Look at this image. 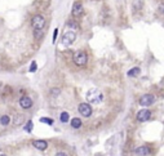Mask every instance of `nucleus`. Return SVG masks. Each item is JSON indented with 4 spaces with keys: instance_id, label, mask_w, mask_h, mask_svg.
<instances>
[{
    "instance_id": "obj_1",
    "label": "nucleus",
    "mask_w": 164,
    "mask_h": 156,
    "mask_svg": "<svg viewBox=\"0 0 164 156\" xmlns=\"http://www.w3.org/2000/svg\"><path fill=\"white\" fill-rule=\"evenodd\" d=\"M31 25H32V29H34L35 31H41L44 25H45V19H44V17L41 14H36L32 17Z\"/></svg>"
},
{
    "instance_id": "obj_2",
    "label": "nucleus",
    "mask_w": 164,
    "mask_h": 156,
    "mask_svg": "<svg viewBox=\"0 0 164 156\" xmlns=\"http://www.w3.org/2000/svg\"><path fill=\"white\" fill-rule=\"evenodd\" d=\"M87 61H88V57H87V53L85 52L79 51L74 54V62L76 66H84L85 63H87Z\"/></svg>"
},
{
    "instance_id": "obj_3",
    "label": "nucleus",
    "mask_w": 164,
    "mask_h": 156,
    "mask_svg": "<svg viewBox=\"0 0 164 156\" xmlns=\"http://www.w3.org/2000/svg\"><path fill=\"white\" fill-rule=\"evenodd\" d=\"M75 39H76V34H75L74 31H67L65 35L62 36V44L66 47L71 45V44L75 41Z\"/></svg>"
},
{
    "instance_id": "obj_4",
    "label": "nucleus",
    "mask_w": 164,
    "mask_h": 156,
    "mask_svg": "<svg viewBox=\"0 0 164 156\" xmlns=\"http://www.w3.org/2000/svg\"><path fill=\"white\" fill-rule=\"evenodd\" d=\"M155 102V97L152 94H143L142 97L140 98V105L141 106H150Z\"/></svg>"
},
{
    "instance_id": "obj_5",
    "label": "nucleus",
    "mask_w": 164,
    "mask_h": 156,
    "mask_svg": "<svg viewBox=\"0 0 164 156\" xmlns=\"http://www.w3.org/2000/svg\"><path fill=\"white\" fill-rule=\"evenodd\" d=\"M78 110H79V112L82 114L83 116H85V118H89L92 115V107L88 103H80Z\"/></svg>"
},
{
    "instance_id": "obj_6",
    "label": "nucleus",
    "mask_w": 164,
    "mask_h": 156,
    "mask_svg": "<svg viewBox=\"0 0 164 156\" xmlns=\"http://www.w3.org/2000/svg\"><path fill=\"white\" fill-rule=\"evenodd\" d=\"M87 98L89 99V101H92V102H96V103H98V102L102 99V94L99 93L98 90H91V92H88Z\"/></svg>"
},
{
    "instance_id": "obj_7",
    "label": "nucleus",
    "mask_w": 164,
    "mask_h": 156,
    "mask_svg": "<svg viewBox=\"0 0 164 156\" xmlns=\"http://www.w3.org/2000/svg\"><path fill=\"white\" fill-rule=\"evenodd\" d=\"M150 116H151V112H150L149 110H140L138 111V114H137V120L138 121H141V122H143V121H147L150 119Z\"/></svg>"
},
{
    "instance_id": "obj_8",
    "label": "nucleus",
    "mask_w": 164,
    "mask_h": 156,
    "mask_svg": "<svg viewBox=\"0 0 164 156\" xmlns=\"http://www.w3.org/2000/svg\"><path fill=\"white\" fill-rule=\"evenodd\" d=\"M19 105H21L22 108H25V110H27V108H30L32 106V99L30 98V97H22L21 99H19Z\"/></svg>"
},
{
    "instance_id": "obj_9",
    "label": "nucleus",
    "mask_w": 164,
    "mask_h": 156,
    "mask_svg": "<svg viewBox=\"0 0 164 156\" xmlns=\"http://www.w3.org/2000/svg\"><path fill=\"white\" fill-rule=\"evenodd\" d=\"M83 13V4L80 1H75L73 4V16L78 17Z\"/></svg>"
},
{
    "instance_id": "obj_10",
    "label": "nucleus",
    "mask_w": 164,
    "mask_h": 156,
    "mask_svg": "<svg viewBox=\"0 0 164 156\" xmlns=\"http://www.w3.org/2000/svg\"><path fill=\"white\" fill-rule=\"evenodd\" d=\"M32 146L35 147V148H38V150H45L47 147H48V143H47L45 141H34L32 142Z\"/></svg>"
},
{
    "instance_id": "obj_11",
    "label": "nucleus",
    "mask_w": 164,
    "mask_h": 156,
    "mask_svg": "<svg viewBox=\"0 0 164 156\" xmlns=\"http://www.w3.org/2000/svg\"><path fill=\"white\" fill-rule=\"evenodd\" d=\"M134 154H137L138 156H146V155L150 154V150L145 146H141V147H138V148H136Z\"/></svg>"
},
{
    "instance_id": "obj_12",
    "label": "nucleus",
    "mask_w": 164,
    "mask_h": 156,
    "mask_svg": "<svg viewBox=\"0 0 164 156\" xmlns=\"http://www.w3.org/2000/svg\"><path fill=\"white\" fill-rule=\"evenodd\" d=\"M140 72H141L140 67H133V68H130L129 71H128V76L129 77H136V76L140 75Z\"/></svg>"
},
{
    "instance_id": "obj_13",
    "label": "nucleus",
    "mask_w": 164,
    "mask_h": 156,
    "mask_svg": "<svg viewBox=\"0 0 164 156\" xmlns=\"http://www.w3.org/2000/svg\"><path fill=\"white\" fill-rule=\"evenodd\" d=\"M71 127L75 128V129L80 128V127H82V120H80V119H78V118L73 119V121H71Z\"/></svg>"
},
{
    "instance_id": "obj_14",
    "label": "nucleus",
    "mask_w": 164,
    "mask_h": 156,
    "mask_svg": "<svg viewBox=\"0 0 164 156\" xmlns=\"http://www.w3.org/2000/svg\"><path fill=\"white\" fill-rule=\"evenodd\" d=\"M0 122H1V125H8L10 122V119H9V116H7V115H3L1 118H0Z\"/></svg>"
},
{
    "instance_id": "obj_15",
    "label": "nucleus",
    "mask_w": 164,
    "mask_h": 156,
    "mask_svg": "<svg viewBox=\"0 0 164 156\" xmlns=\"http://www.w3.org/2000/svg\"><path fill=\"white\" fill-rule=\"evenodd\" d=\"M69 119H70V116H69V114H67V112H62V114H61L60 120L62 121V122H67V121H69Z\"/></svg>"
},
{
    "instance_id": "obj_16",
    "label": "nucleus",
    "mask_w": 164,
    "mask_h": 156,
    "mask_svg": "<svg viewBox=\"0 0 164 156\" xmlns=\"http://www.w3.org/2000/svg\"><path fill=\"white\" fill-rule=\"evenodd\" d=\"M32 128H34V124H32V121H29V122L26 124V127H25V130H26V132H29V133H31Z\"/></svg>"
},
{
    "instance_id": "obj_17",
    "label": "nucleus",
    "mask_w": 164,
    "mask_h": 156,
    "mask_svg": "<svg viewBox=\"0 0 164 156\" xmlns=\"http://www.w3.org/2000/svg\"><path fill=\"white\" fill-rule=\"evenodd\" d=\"M22 121H23V116H22V115H17V116H16V119H14V124L16 125H19Z\"/></svg>"
},
{
    "instance_id": "obj_18",
    "label": "nucleus",
    "mask_w": 164,
    "mask_h": 156,
    "mask_svg": "<svg viewBox=\"0 0 164 156\" xmlns=\"http://www.w3.org/2000/svg\"><path fill=\"white\" fill-rule=\"evenodd\" d=\"M40 121H41V122H45V124H48V125H52V124L54 122L53 120H52V119H48V118H41Z\"/></svg>"
},
{
    "instance_id": "obj_19",
    "label": "nucleus",
    "mask_w": 164,
    "mask_h": 156,
    "mask_svg": "<svg viewBox=\"0 0 164 156\" xmlns=\"http://www.w3.org/2000/svg\"><path fill=\"white\" fill-rule=\"evenodd\" d=\"M36 68H38L36 62H35V61H32V62H31V66H30V72H35V71H36Z\"/></svg>"
},
{
    "instance_id": "obj_20",
    "label": "nucleus",
    "mask_w": 164,
    "mask_h": 156,
    "mask_svg": "<svg viewBox=\"0 0 164 156\" xmlns=\"http://www.w3.org/2000/svg\"><path fill=\"white\" fill-rule=\"evenodd\" d=\"M51 93L53 94V96H58V94H60V89H58V88L52 89V90H51Z\"/></svg>"
},
{
    "instance_id": "obj_21",
    "label": "nucleus",
    "mask_w": 164,
    "mask_h": 156,
    "mask_svg": "<svg viewBox=\"0 0 164 156\" xmlns=\"http://www.w3.org/2000/svg\"><path fill=\"white\" fill-rule=\"evenodd\" d=\"M57 35H58V29L54 30V34H53V41H56V39H57Z\"/></svg>"
},
{
    "instance_id": "obj_22",
    "label": "nucleus",
    "mask_w": 164,
    "mask_h": 156,
    "mask_svg": "<svg viewBox=\"0 0 164 156\" xmlns=\"http://www.w3.org/2000/svg\"><path fill=\"white\" fill-rule=\"evenodd\" d=\"M159 12L164 13V5H159Z\"/></svg>"
},
{
    "instance_id": "obj_23",
    "label": "nucleus",
    "mask_w": 164,
    "mask_h": 156,
    "mask_svg": "<svg viewBox=\"0 0 164 156\" xmlns=\"http://www.w3.org/2000/svg\"><path fill=\"white\" fill-rule=\"evenodd\" d=\"M56 156H67V155H66V154H63V152H58V154L56 155Z\"/></svg>"
},
{
    "instance_id": "obj_24",
    "label": "nucleus",
    "mask_w": 164,
    "mask_h": 156,
    "mask_svg": "<svg viewBox=\"0 0 164 156\" xmlns=\"http://www.w3.org/2000/svg\"><path fill=\"white\" fill-rule=\"evenodd\" d=\"M0 156H5V155L4 154H0Z\"/></svg>"
}]
</instances>
